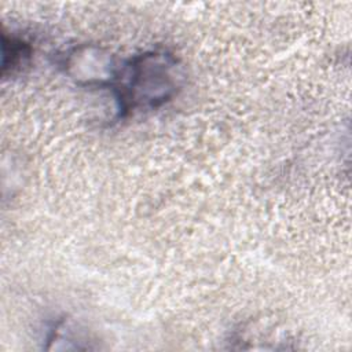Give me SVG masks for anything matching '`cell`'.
I'll list each match as a JSON object with an SVG mask.
<instances>
[{
    "mask_svg": "<svg viewBox=\"0 0 352 352\" xmlns=\"http://www.w3.org/2000/svg\"><path fill=\"white\" fill-rule=\"evenodd\" d=\"M116 88L118 110L125 114L135 109H154L169 100L180 85L176 59L166 52H144L132 58L121 72Z\"/></svg>",
    "mask_w": 352,
    "mask_h": 352,
    "instance_id": "cell-1",
    "label": "cell"
}]
</instances>
